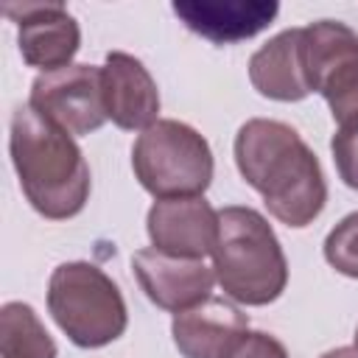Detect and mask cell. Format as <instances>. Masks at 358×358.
Returning a JSON list of instances; mask_svg holds the SVG:
<instances>
[{
	"instance_id": "obj_1",
	"label": "cell",
	"mask_w": 358,
	"mask_h": 358,
	"mask_svg": "<svg viewBox=\"0 0 358 358\" xmlns=\"http://www.w3.org/2000/svg\"><path fill=\"white\" fill-rule=\"evenodd\" d=\"M235 165L277 221L302 229L324 210L327 182L322 165L288 123L246 120L235 134Z\"/></svg>"
},
{
	"instance_id": "obj_2",
	"label": "cell",
	"mask_w": 358,
	"mask_h": 358,
	"mask_svg": "<svg viewBox=\"0 0 358 358\" xmlns=\"http://www.w3.org/2000/svg\"><path fill=\"white\" fill-rule=\"evenodd\" d=\"M8 151L20 187L39 215L64 221L84 210L92 179L73 134L31 103H22L11 115Z\"/></svg>"
},
{
	"instance_id": "obj_3",
	"label": "cell",
	"mask_w": 358,
	"mask_h": 358,
	"mask_svg": "<svg viewBox=\"0 0 358 358\" xmlns=\"http://www.w3.org/2000/svg\"><path fill=\"white\" fill-rule=\"evenodd\" d=\"M213 271L232 302L268 305L288 285V260L271 224L252 207L218 210Z\"/></svg>"
},
{
	"instance_id": "obj_4",
	"label": "cell",
	"mask_w": 358,
	"mask_h": 358,
	"mask_svg": "<svg viewBox=\"0 0 358 358\" xmlns=\"http://www.w3.org/2000/svg\"><path fill=\"white\" fill-rule=\"evenodd\" d=\"M48 310L62 333L84 350L112 344L126 333L129 310L115 280L87 260L53 268L48 282Z\"/></svg>"
},
{
	"instance_id": "obj_5",
	"label": "cell",
	"mask_w": 358,
	"mask_h": 358,
	"mask_svg": "<svg viewBox=\"0 0 358 358\" xmlns=\"http://www.w3.org/2000/svg\"><path fill=\"white\" fill-rule=\"evenodd\" d=\"M131 168L154 199H187L204 196L215 162L210 143L193 126L162 117L134 140Z\"/></svg>"
},
{
	"instance_id": "obj_6",
	"label": "cell",
	"mask_w": 358,
	"mask_h": 358,
	"mask_svg": "<svg viewBox=\"0 0 358 358\" xmlns=\"http://www.w3.org/2000/svg\"><path fill=\"white\" fill-rule=\"evenodd\" d=\"M28 103L73 137L98 131L109 120L101 67L95 64H67L53 73H39L31 84Z\"/></svg>"
},
{
	"instance_id": "obj_7",
	"label": "cell",
	"mask_w": 358,
	"mask_h": 358,
	"mask_svg": "<svg viewBox=\"0 0 358 358\" xmlns=\"http://www.w3.org/2000/svg\"><path fill=\"white\" fill-rule=\"evenodd\" d=\"M3 14L17 22V42L22 62L42 73L73 64L81 48V28L62 3H22L3 6Z\"/></svg>"
},
{
	"instance_id": "obj_8",
	"label": "cell",
	"mask_w": 358,
	"mask_h": 358,
	"mask_svg": "<svg viewBox=\"0 0 358 358\" xmlns=\"http://www.w3.org/2000/svg\"><path fill=\"white\" fill-rule=\"evenodd\" d=\"M145 229L154 249L173 257L204 260V255L215 249L218 210H213L204 196L157 199L148 210Z\"/></svg>"
},
{
	"instance_id": "obj_9",
	"label": "cell",
	"mask_w": 358,
	"mask_h": 358,
	"mask_svg": "<svg viewBox=\"0 0 358 358\" xmlns=\"http://www.w3.org/2000/svg\"><path fill=\"white\" fill-rule=\"evenodd\" d=\"M131 268L145 296L162 310L182 313L213 296L210 291L215 285V271L204 266V260L173 257L151 246L134 252Z\"/></svg>"
},
{
	"instance_id": "obj_10",
	"label": "cell",
	"mask_w": 358,
	"mask_h": 358,
	"mask_svg": "<svg viewBox=\"0 0 358 358\" xmlns=\"http://www.w3.org/2000/svg\"><path fill=\"white\" fill-rule=\"evenodd\" d=\"M106 117L126 131L148 129L159 117V90L148 67L131 53L112 50L101 67Z\"/></svg>"
},
{
	"instance_id": "obj_11",
	"label": "cell",
	"mask_w": 358,
	"mask_h": 358,
	"mask_svg": "<svg viewBox=\"0 0 358 358\" xmlns=\"http://www.w3.org/2000/svg\"><path fill=\"white\" fill-rule=\"evenodd\" d=\"M171 333L185 358H229L238 341L249 333V316L224 296H207L176 313Z\"/></svg>"
},
{
	"instance_id": "obj_12",
	"label": "cell",
	"mask_w": 358,
	"mask_h": 358,
	"mask_svg": "<svg viewBox=\"0 0 358 358\" xmlns=\"http://www.w3.org/2000/svg\"><path fill=\"white\" fill-rule=\"evenodd\" d=\"M173 14L199 36L215 45L252 39L274 22V0H173Z\"/></svg>"
},
{
	"instance_id": "obj_13",
	"label": "cell",
	"mask_w": 358,
	"mask_h": 358,
	"mask_svg": "<svg viewBox=\"0 0 358 358\" xmlns=\"http://www.w3.org/2000/svg\"><path fill=\"white\" fill-rule=\"evenodd\" d=\"M299 34L302 28H285L252 53L249 81L263 98L294 103L310 95L299 53Z\"/></svg>"
},
{
	"instance_id": "obj_14",
	"label": "cell",
	"mask_w": 358,
	"mask_h": 358,
	"mask_svg": "<svg viewBox=\"0 0 358 358\" xmlns=\"http://www.w3.org/2000/svg\"><path fill=\"white\" fill-rule=\"evenodd\" d=\"M299 53L310 92H324V87L344 70L358 64V34L336 20H319L302 28Z\"/></svg>"
},
{
	"instance_id": "obj_15",
	"label": "cell",
	"mask_w": 358,
	"mask_h": 358,
	"mask_svg": "<svg viewBox=\"0 0 358 358\" xmlns=\"http://www.w3.org/2000/svg\"><path fill=\"white\" fill-rule=\"evenodd\" d=\"M56 341L25 302L0 308V358H56Z\"/></svg>"
},
{
	"instance_id": "obj_16",
	"label": "cell",
	"mask_w": 358,
	"mask_h": 358,
	"mask_svg": "<svg viewBox=\"0 0 358 358\" xmlns=\"http://www.w3.org/2000/svg\"><path fill=\"white\" fill-rule=\"evenodd\" d=\"M324 260L344 277L358 280V213L344 215L324 238Z\"/></svg>"
},
{
	"instance_id": "obj_17",
	"label": "cell",
	"mask_w": 358,
	"mask_h": 358,
	"mask_svg": "<svg viewBox=\"0 0 358 358\" xmlns=\"http://www.w3.org/2000/svg\"><path fill=\"white\" fill-rule=\"evenodd\" d=\"M322 98L327 101L330 115H333V120H336L338 129L358 126V64L350 67V70H344L341 76H336L324 87Z\"/></svg>"
},
{
	"instance_id": "obj_18",
	"label": "cell",
	"mask_w": 358,
	"mask_h": 358,
	"mask_svg": "<svg viewBox=\"0 0 358 358\" xmlns=\"http://www.w3.org/2000/svg\"><path fill=\"white\" fill-rule=\"evenodd\" d=\"M330 151H333V162H336L341 182L358 190V126L336 129L330 140Z\"/></svg>"
},
{
	"instance_id": "obj_19",
	"label": "cell",
	"mask_w": 358,
	"mask_h": 358,
	"mask_svg": "<svg viewBox=\"0 0 358 358\" xmlns=\"http://www.w3.org/2000/svg\"><path fill=\"white\" fill-rule=\"evenodd\" d=\"M229 358H288V350L280 338L263 330H249L238 341V347L229 352Z\"/></svg>"
},
{
	"instance_id": "obj_20",
	"label": "cell",
	"mask_w": 358,
	"mask_h": 358,
	"mask_svg": "<svg viewBox=\"0 0 358 358\" xmlns=\"http://www.w3.org/2000/svg\"><path fill=\"white\" fill-rule=\"evenodd\" d=\"M322 358H358V347H336V350L324 352Z\"/></svg>"
},
{
	"instance_id": "obj_21",
	"label": "cell",
	"mask_w": 358,
	"mask_h": 358,
	"mask_svg": "<svg viewBox=\"0 0 358 358\" xmlns=\"http://www.w3.org/2000/svg\"><path fill=\"white\" fill-rule=\"evenodd\" d=\"M355 347H358V330H355Z\"/></svg>"
}]
</instances>
